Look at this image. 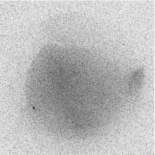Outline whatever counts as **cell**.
Wrapping results in <instances>:
<instances>
[{
  "label": "cell",
  "mask_w": 155,
  "mask_h": 155,
  "mask_svg": "<svg viewBox=\"0 0 155 155\" xmlns=\"http://www.w3.org/2000/svg\"><path fill=\"white\" fill-rule=\"evenodd\" d=\"M145 72L143 68L136 70L131 75L130 79L129 87L130 91L137 92L142 86L145 78Z\"/></svg>",
  "instance_id": "obj_1"
}]
</instances>
